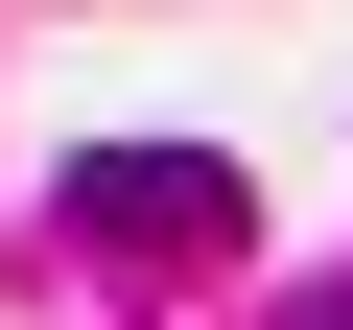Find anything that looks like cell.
<instances>
[{
	"instance_id": "cell-1",
	"label": "cell",
	"mask_w": 353,
	"mask_h": 330,
	"mask_svg": "<svg viewBox=\"0 0 353 330\" xmlns=\"http://www.w3.org/2000/svg\"><path fill=\"white\" fill-rule=\"evenodd\" d=\"M71 213H94L118 260H212V236H236V165H189V142H94Z\"/></svg>"
}]
</instances>
